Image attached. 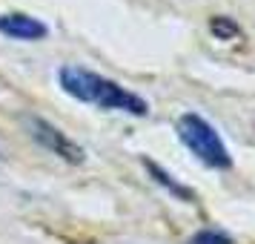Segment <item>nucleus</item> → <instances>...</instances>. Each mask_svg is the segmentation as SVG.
I'll list each match as a JSON object with an SVG mask.
<instances>
[{
  "mask_svg": "<svg viewBox=\"0 0 255 244\" xmlns=\"http://www.w3.org/2000/svg\"><path fill=\"white\" fill-rule=\"evenodd\" d=\"M58 83L75 101L95 104L106 112H127V115L135 118H143L149 112L146 98H140L138 92H129L127 86H121L118 81L106 78V75H98L92 69H83V66H60Z\"/></svg>",
  "mask_w": 255,
  "mask_h": 244,
  "instance_id": "f257e3e1",
  "label": "nucleus"
},
{
  "mask_svg": "<svg viewBox=\"0 0 255 244\" xmlns=\"http://www.w3.org/2000/svg\"><path fill=\"white\" fill-rule=\"evenodd\" d=\"M175 132H178V141L204 167H209V170H230L232 167V155L227 150L224 138H221L218 129L212 127L204 115L184 112V115L175 121Z\"/></svg>",
  "mask_w": 255,
  "mask_h": 244,
  "instance_id": "f03ea898",
  "label": "nucleus"
},
{
  "mask_svg": "<svg viewBox=\"0 0 255 244\" xmlns=\"http://www.w3.org/2000/svg\"><path fill=\"white\" fill-rule=\"evenodd\" d=\"M26 127H29L32 141L40 144L46 152L58 155L60 161H66V164H83L86 161V150H83L75 138H69L60 127H55L52 121H46V118H40V115H29L26 118Z\"/></svg>",
  "mask_w": 255,
  "mask_h": 244,
  "instance_id": "7ed1b4c3",
  "label": "nucleus"
},
{
  "mask_svg": "<svg viewBox=\"0 0 255 244\" xmlns=\"http://www.w3.org/2000/svg\"><path fill=\"white\" fill-rule=\"evenodd\" d=\"M0 35L12 37V40H26V43H35L43 40L49 35V26L35 17V14L26 12H6L0 14Z\"/></svg>",
  "mask_w": 255,
  "mask_h": 244,
  "instance_id": "20e7f679",
  "label": "nucleus"
},
{
  "mask_svg": "<svg viewBox=\"0 0 255 244\" xmlns=\"http://www.w3.org/2000/svg\"><path fill=\"white\" fill-rule=\"evenodd\" d=\"M140 164H143V170L149 173L152 181H155L158 187H163L169 196H175L178 201H195V193H192L186 184H181V181H178L169 170H163L158 161H152V158H140Z\"/></svg>",
  "mask_w": 255,
  "mask_h": 244,
  "instance_id": "39448f33",
  "label": "nucleus"
},
{
  "mask_svg": "<svg viewBox=\"0 0 255 244\" xmlns=\"http://www.w3.org/2000/svg\"><path fill=\"white\" fill-rule=\"evenodd\" d=\"M209 32L218 37V40H238V37H244V29L232 17H227V14H215V17H209Z\"/></svg>",
  "mask_w": 255,
  "mask_h": 244,
  "instance_id": "423d86ee",
  "label": "nucleus"
},
{
  "mask_svg": "<svg viewBox=\"0 0 255 244\" xmlns=\"http://www.w3.org/2000/svg\"><path fill=\"white\" fill-rule=\"evenodd\" d=\"M186 244H232V236L218 230V227H204V230H198Z\"/></svg>",
  "mask_w": 255,
  "mask_h": 244,
  "instance_id": "0eeeda50",
  "label": "nucleus"
}]
</instances>
